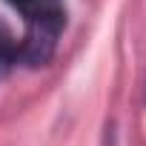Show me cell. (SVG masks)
<instances>
[{
  "label": "cell",
  "instance_id": "1",
  "mask_svg": "<svg viewBox=\"0 0 146 146\" xmlns=\"http://www.w3.org/2000/svg\"><path fill=\"white\" fill-rule=\"evenodd\" d=\"M12 9L23 15V40L17 49V60L26 66H43L52 60L57 49V37L66 26L63 0H6Z\"/></svg>",
  "mask_w": 146,
  "mask_h": 146
},
{
  "label": "cell",
  "instance_id": "2",
  "mask_svg": "<svg viewBox=\"0 0 146 146\" xmlns=\"http://www.w3.org/2000/svg\"><path fill=\"white\" fill-rule=\"evenodd\" d=\"M17 49H20V43L12 37L6 23H0V78L17 63Z\"/></svg>",
  "mask_w": 146,
  "mask_h": 146
}]
</instances>
